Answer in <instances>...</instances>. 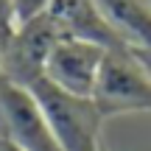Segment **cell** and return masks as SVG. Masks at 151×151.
Here are the masks:
<instances>
[{
    "label": "cell",
    "mask_w": 151,
    "mask_h": 151,
    "mask_svg": "<svg viewBox=\"0 0 151 151\" xmlns=\"http://www.w3.org/2000/svg\"><path fill=\"white\" fill-rule=\"evenodd\" d=\"M31 95L42 106L45 120L53 132L62 151H101V126L104 115L92 98L70 95L53 87L48 78H34L28 84Z\"/></svg>",
    "instance_id": "obj_1"
},
{
    "label": "cell",
    "mask_w": 151,
    "mask_h": 151,
    "mask_svg": "<svg viewBox=\"0 0 151 151\" xmlns=\"http://www.w3.org/2000/svg\"><path fill=\"white\" fill-rule=\"evenodd\" d=\"M3 48H6V42H0V76H3Z\"/></svg>",
    "instance_id": "obj_12"
},
{
    "label": "cell",
    "mask_w": 151,
    "mask_h": 151,
    "mask_svg": "<svg viewBox=\"0 0 151 151\" xmlns=\"http://www.w3.org/2000/svg\"><path fill=\"white\" fill-rule=\"evenodd\" d=\"M92 101L104 118L151 112V70L132 48H112L104 56Z\"/></svg>",
    "instance_id": "obj_2"
},
{
    "label": "cell",
    "mask_w": 151,
    "mask_h": 151,
    "mask_svg": "<svg viewBox=\"0 0 151 151\" xmlns=\"http://www.w3.org/2000/svg\"><path fill=\"white\" fill-rule=\"evenodd\" d=\"M134 53L140 56V62H143V65H146L148 70H151V50H134Z\"/></svg>",
    "instance_id": "obj_10"
},
{
    "label": "cell",
    "mask_w": 151,
    "mask_h": 151,
    "mask_svg": "<svg viewBox=\"0 0 151 151\" xmlns=\"http://www.w3.org/2000/svg\"><path fill=\"white\" fill-rule=\"evenodd\" d=\"M50 3L53 0H14V14H17V25L28 20H37V17L48 14Z\"/></svg>",
    "instance_id": "obj_8"
},
{
    "label": "cell",
    "mask_w": 151,
    "mask_h": 151,
    "mask_svg": "<svg viewBox=\"0 0 151 151\" xmlns=\"http://www.w3.org/2000/svg\"><path fill=\"white\" fill-rule=\"evenodd\" d=\"M104 20L132 50H151V0H95Z\"/></svg>",
    "instance_id": "obj_7"
},
{
    "label": "cell",
    "mask_w": 151,
    "mask_h": 151,
    "mask_svg": "<svg viewBox=\"0 0 151 151\" xmlns=\"http://www.w3.org/2000/svg\"><path fill=\"white\" fill-rule=\"evenodd\" d=\"M101 151H106V148H101Z\"/></svg>",
    "instance_id": "obj_13"
},
{
    "label": "cell",
    "mask_w": 151,
    "mask_h": 151,
    "mask_svg": "<svg viewBox=\"0 0 151 151\" xmlns=\"http://www.w3.org/2000/svg\"><path fill=\"white\" fill-rule=\"evenodd\" d=\"M17 31L14 0H0V42H9V37Z\"/></svg>",
    "instance_id": "obj_9"
},
{
    "label": "cell",
    "mask_w": 151,
    "mask_h": 151,
    "mask_svg": "<svg viewBox=\"0 0 151 151\" xmlns=\"http://www.w3.org/2000/svg\"><path fill=\"white\" fill-rule=\"evenodd\" d=\"M59 39L62 34L48 14L17 25V31L9 37L3 48V76L28 87L34 78L42 76L45 62Z\"/></svg>",
    "instance_id": "obj_5"
},
{
    "label": "cell",
    "mask_w": 151,
    "mask_h": 151,
    "mask_svg": "<svg viewBox=\"0 0 151 151\" xmlns=\"http://www.w3.org/2000/svg\"><path fill=\"white\" fill-rule=\"evenodd\" d=\"M109 48L95 42H84V39H70L62 37L53 45L48 62H45L42 78H48L53 87L70 92V95L92 98L95 92V81L101 73L104 56Z\"/></svg>",
    "instance_id": "obj_4"
},
{
    "label": "cell",
    "mask_w": 151,
    "mask_h": 151,
    "mask_svg": "<svg viewBox=\"0 0 151 151\" xmlns=\"http://www.w3.org/2000/svg\"><path fill=\"white\" fill-rule=\"evenodd\" d=\"M0 137L22 151H62L31 90L0 76Z\"/></svg>",
    "instance_id": "obj_3"
},
{
    "label": "cell",
    "mask_w": 151,
    "mask_h": 151,
    "mask_svg": "<svg viewBox=\"0 0 151 151\" xmlns=\"http://www.w3.org/2000/svg\"><path fill=\"white\" fill-rule=\"evenodd\" d=\"M0 151H22V148H17L14 143H9V140H3V137H0Z\"/></svg>",
    "instance_id": "obj_11"
},
{
    "label": "cell",
    "mask_w": 151,
    "mask_h": 151,
    "mask_svg": "<svg viewBox=\"0 0 151 151\" xmlns=\"http://www.w3.org/2000/svg\"><path fill=\"white\" fill-rule=\"evenodd\" d=\"M48 17L53 20V25L59 28L62 37L95 42V45H104L109 50L126 48L118 39V34L112 31V25L104 20L95 0H53L48 9Z\"/></svg>",
    "instance_id": "obj_6"
}]
</instances>
